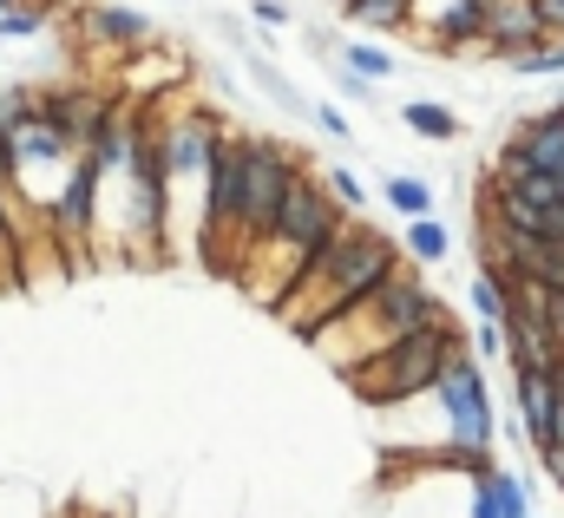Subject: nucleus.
Returning a JSON list of instances; mask_svg holds the SVG:
<instances>
[{
    "instance_id": "obj_21",
    "label": "nucleus",
    "mask_w": 564,
    "mask_h": 518,
    "mask_svg": "<svg viewBox=\"0 0 564 518\" xmlns=\"http://www.w3.org/2000/svg\"><path fill=\"white\" fill-rule=\"evenodd\" d=\"M532 13H539L545 40H564V0H532Z\"/></svg>"
},
{
    "instance_id": "obj_13",
    "label": "nucleus",
    "mask_w": 564,
    "mask_h": 518,
    "mask_svg": "<svg viewBox=\"0 0 564 518\" xmlns=\"http://www.w3.org/2000/svg\"><path fill=\"white\" fill-rule=\"evenodd\" d=\"M381 197H388V211L408 217V224H421V217L440 211V204H433V184H426V177H408V171H394V177L381 184Z\"/></svg>"
},
{
    "instance_id": "obj_20",
    "label": "nucleus",
    "mask_w": 564,
    "mask_h": 518,
    "mask_svg": "<svg viewBox=\"0 0 564 518\" xmlns=\"http://www.w3.org/2000/svg\"><path fill=\"white\" fill-rule=\"evenodd\" d=\"M473 361L486 368V361H506V335H499V322H479V335H473Z\"/></svg>"
},
{
    "instance_id": "obj_14",
    "label": "nucleus",
    "mask_w": 564,
    "mask_h": 518,
    "mask_svg": "<svg viewBox=\"0 0 564 518\" xmlns=\"http://www.w3.org/2000/svg\"><path fill=\"white\" fill-rule=\"evenodd\" d=\"M335 66H348V73H355V79H368V86H381V79H394V73H401V60H394V53L361 46V40H355V46H335Z\"/></svg>"
},
{
    "instance_id": "obj_1",
    "label": "nucleus",
    "mask_w": 564,
    "mask_h": 518,
    "mask_svg": "<svg viewBox=\"0 0 564 518\" xmlns=\"http://www.w3.org/2000/svg\"><path fill=\"white\" fill-rule=\"evenodd\" d=\"M401 262H408V250H401L394 237H381L368 217H341V230L302 262V276L289 282V295H282L270 315H276L289 335L315 342V335L335 328L348 309H361Z\"/></svg>"
},
{
    "instance_id": "obj_22",
    "label": "nucleus",
    "mask_w": 564,
    "mask_h": 518,
    "mask_svg": "<svg viewBox=\"0 0 564 518\" xmlns=\"http://www.w3.org/2000/svg\"><path fill=\"white\" fill-rule=\"evenodd\" d=\"M308 119H315V126L328 131V138H335V144H348V119H341V112H335V106H308Z\"/></svg>"
},
{
    "instance_id": "obj_25",
    "label": "nucleus",
    "mask_w": 564,
    "mask_h": 518,
    "mask_svg": "<svg viewBox=\"0 0 564 518\" xmlns=\"http://www.w3.org/2000/svg\"><path fill=\"white\" fill-rule=\"evenodd\" d=\"M335 7H341V0H335Z\"/></svg>"
},
{
    "instance_id": "obj_4",
    "label": "nucleus",
    "mask_w": 564,
    "mask_h": 518,
    "mask_svg": "<svg viewBox=\"0 0 564 518\" xmlns=\"http://www.w3.org/2000/svg\"><path fill=\"white\" fill-rule=\"evenodd\" d=\"M459 348H466V335L453 328V315H440V322H426V328H414V335L388 342L381 355H368L361 368H348L341 381L361 393V407H375V413H394V407H408V400L433 393L440 368H446Z\"/></svg>"
},
{
    "instance_id": "obj_23",
    "label": "nucleus",
    "mask_w": 564,
    "mask_h": 518,
    "mask_svg": "<svg viewBox=\"0 0 564 518\" xmlns=\"http://www.w3.org/2000/svg\"><path fill=\"white\" fill-rule=\"evenodd\" d=\"M250 13H257L263 26H289V20H295V13H289L282 0H250Z\"/></svg>"
},
{
    "instance_id": "obj_5",
    "label": "nucleus",
    "mask_w": 564,
    "mask_h": 518,
    "mask_svg": "<svg viewBox=\"0 0 564 518\" xmlns=\"http://www.w3.org/2000/svg\"><path fill=\"white\" fill-rule=\"evenodd\" d=\"M302 171H308L302 151L282 144V138H250V144H243V230H237V269L257 257L263 237L276 230L282 204H289V191H295Z\"/></svg>"
},
{
    "instance_id": "obj_16",
    "label": "nucleus",
    "mask_w": 564,
    "mask_h": 518,
    "mask_svg": "<svg viewBox=\"0 0 564 518\" xmlns=\"http://www.w3.org/2000/svg\"><path fill=\"white\" fill-rule=\"evenodd\" d=\"M322 184H328V197L341 204V217H361V211H368V184H361L348 164H328V171H322Z\"/></svg>"
},
{
    "instance_id": "obj_18",
    "label": "nucleus",
    "mask_w": 564,
    "mask_h": 518,
    "mask_svg": "<svg viewBox=\"0 0 564 518\" xmlns=\"http://www.w3.org/2000/svg\"><path fill=\"white\" fill-rule=\"evenodd\" d=\"M466 309H473L479 322H499V315H506L512 302L499 295V282H492V276H473V282H466Z\"/></svg>"
},
{
    "instance_id": "obj_10",
    "label": "nucleus",
    "mask_w": 564,
    "mask_h": 518,
    "mask_svg": "<svg viewBox=\"0 0 564 518\" xmlns=\"http://www.w3.org/2000/svg\"><path fill=\"white\" fill-rule=\"evenodd\" d=\"M512 407H519V433L532 440V453H545V440H552V375L512 368Z\"/></svg>"
},
{
    "instance_id": "obj_24",
    "label": "nucleus",
    "mask_w": 564,
    "mask_h": 518,
    "mask_svg": "<svg viewBox=\"0 0 564 518\" xmlns=\"http://www.w3.org/2000/svg\"><path fill=\"white\" fill-rule=\"evenodd\" d=\"M7 7H26V0H0V13H7Z\"/></svg>"
},
{
    "instance_id": "obj_15",
    "label": "nucleus",
    "mask_w": 564,
    "mask_h": 518,
    "mask_svg": "<svg viewBox=\"0 0 564 518\" xmlns=\"http://www.w3.org/2000/svg\"><path fill=\"white\" fill-rule=\"evenodd\" d=\"M408 262L414 269H433V262H446V250H453V237H446V224L440 217H421V224H408Z\"/></svg>"
},
{
    "instance_id": "obj_19",
    "label": "nucleus",
    "mask_w": 564,
    "mask_h": 518,
    "mask_svg": "<svg viewBox=\"0 0 564 518\" xmlns=\"http://www.w3.org/2000/svg\"><path fill=\"white\" fill-rule=\"evenodd\" d=\"M46 26V7H7L0 13V40H33Z\"/></svg>"
},
{
    "instance_id": "obj_12",
    "label": "nucleus",
    "mask_w": 564,
    "mask_h": 518,
    "mask_svg": "<svg viewBox=\"0 0 564 518\" xmlns=\"http://www.w3.org/2000/svg\"><path fill=\"white\" fill-rule=\"evenodd\" d=\"M394 119H401L408 131H421V138H433V144H453V138H459V119H453L440 99H401Z\"/></svg>"
},
{
    "instance_id": "obj_17",
    "label": "nucleus",
    "mask_w": 564,
    "mask_h": 518,
    "mask_svg": "<svg viewBox=\"0 0 564 518\" xmlns=\"http://www.w3.org/2000/svg\"><path fill=\"white\" fill-rule=\"evenodd\" d=\"M519 79H558L564 73V40H545V46H532V53H519V60H506Z\"/></svg>"
},
{
    "instance_id": "obj_9",
    "label": "nucleus",
    "mask_w": 564,
    "mask_h": 518,
    "mask_svg": "<svg viewBox=\"0 0 564 518\" xmlns=\"http://www.w3.org/2000/svg\"><path fill=\"white\" fill-rule=\"evenodd\" d=\"M479 46L499 53V60H519V53L545 46V26H539L532 0H486V40Z\"/></svg>"
},
{
    "instance_id": "obj_11",
    "label": "nucleus",
    "mask_w": 564,
    "mask_h": 518,
    "mask_svg": "<svg viewBox=\"0 0 564 518\" xmlns=\"http://www.w3.org/2000/svg\"><path fill=\"white\" fill-rule=\"evenodd\" d=\"M341 20L361 33H408L414 26V0H341Z\"/></svg>"
},
{
    "instance_id": "obj_2",
    "label": "nucleus",
    "mask_w": 564,
    "mask_h": 518,
    "mask_svg": "<svg viewBox=\"0 0 564 518\" xmlns=\"http://www.w3.org/2000/svg\"><path fill=\"white\" fill-rule=\"evenodd\" d=\"M446 315V302L426 289L421 276H414V262H401L361 309H348L335 328H322L308 348L315 355H328V368L335 375H348V368H361L368 355H381L388 342H401V335H414V328H426V322H440Z\"/></svg>"
},
{
    "instance_id": "obj_3",
    "label": "nucleus",
    "mask_w": 564,
    "mask_h": 518,
    "mask_svg": "<svg viewBox=\"0 0 564 518\" xmlns=\"http://www.w3.org/2000/svg\"><path fill=\"white\" fill-rule=\"evenodd\" d=\"M341 230V204L328 197V184L322 177H295V191H289V204H282V217H276V230L263 237V250L237 269V282L263 302V309H276L282 295H289V282L302 276V262L315 257L328 237Z\"/></svg>"
},
{
    "instance_id": "obj_6",
    "label": "nucleus",
    "mask_w": 564,
    "mask_h": 518,
    "mask_svg": "<svg viewBox=\"0 0 564 518\" xmlns=\"http://www.w3.org/2000/svg\"><path fill=\"white\" fill-rule=\"evenodd\" d=\"M414 26L426 33V53L453 60L486 40V0H414Z\"/></svg>"
},
{
    "instance_id": "obj_8",
    "label": "nucleus",
    "mask_w": 564,
    "mask_h": 518,
    "mask_svg": "<svg viewBox=\"0 0 564 518\" xmlns=\"http://www.w3.org/2000/svg\"><path fill=\"white\" fill-rule=\"evenodd\" d=\"M86 40L132 60V53H144V46L158 40V26H151V13L126 7V0H93V7H86Z\"/></svg>"
},
{
    "instance_id": "obj_7",
    "label": "nucleus",
    "mask_w": 564,
    "mask_h": 518,
    "mask_svg": "<svg viewBox=\"0 0 564 518\" xmlns=\"http://www.w3.org/2000/svg\"><path fill=\"white\" fill-rule=\"evenodd\" d=\"M499 164H525V171H545V177L564 184V99L545 106V112H532V119H519Z\"/></svg>"
}]
</instances>
